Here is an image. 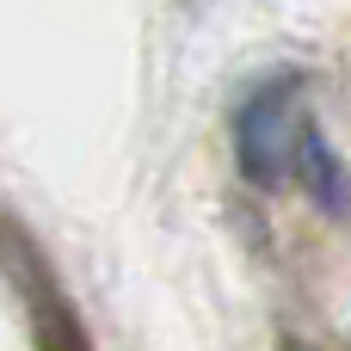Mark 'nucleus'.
<instances>
[{"label": "nucleus", "instance_id": "f257e3e1", "mask_svg": "<svg viewBox=\"0 0 351 351\" xmlns=\"http://www.w3.org/2000/svg\"><path fill=\"white\" fill-rule=\"evenodd\" d=\"M302 99H308V74L302 68H278L241 99V111H234V160H241L247 185L278 191L290 179V136H296Z\"/></svg>", "mask_w": 351, "mask_h": 351}, {"label": "nucleus", "instance_id": "f03ea898", "mask_svg": "<svg viewBox=\"0 0 351 351\" xmlns=\"http://www.w3.org/2000/svg\"><path fill=\"white\" fill-rule=\"evenodd\" d=\"M0 271H6V284L19 290V302H25V315H31L37 351H93L80 315H74V302H68V290H62V278H56V265H49V253H43L37 234H31L19 216H6V210H0Z\"/></svg>", "mask_w": 351, "mask_h": 351}, {"label": "nucleus", "instance_id": "7ed1b4c3", "mask_svg": "<svg viewBox=\"0 0 351 351\" xmlns=\"http://www.w3.org/2000/svg\"><path fill=\"white\" fill-rule=\"evenodd\" d=\"M290 167H296V179H302L308 204H315L327 222H346V167H339V154L327 148V136L315 130V117H308V111L296 117V136H290Z\"/></svg>", "mask_w": 351, "mask_h": 351}]
</instances>
